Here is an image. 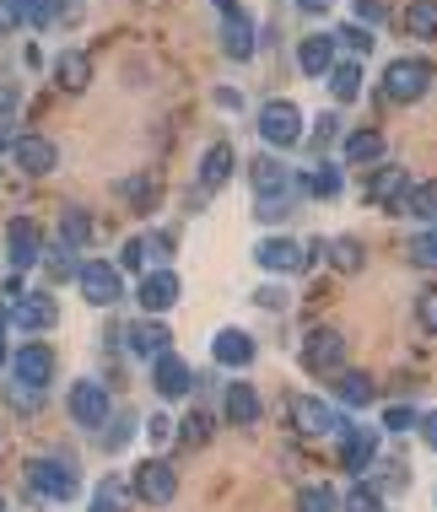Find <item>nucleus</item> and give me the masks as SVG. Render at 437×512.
<instances>
[{
	"label": "nucleus",
	"instance_id": "nucleus-7",
	"mask_svg": "<svg viewBox=\"0 0 437 512\" xmlns=\"http://www.w3.org/2000/svg\"><path fill=\"white\" fill-rule=\"evenodd\" d=\"M259 141L265 146H297L303 141V108H297L292 98H270L265 108H259Z\"/></svg>",
	"mask_w": 437,
	"mask_h": 512
},
{
	"label": "nucleus",
	"instance_id": "nucleus-32",
	"mask_svg": "<svg viewBox=\"0 0 437 512\" xmlns=\"http://www.w3.org/2000/svg\"><path fill=\"white\" fill-rule=\"evenodd\" d=\"M44 270H49V281H76V270H81L76 248H65L60 238H54V243L44 248Z\"/></svg>",
	"mask_w": 437,
	"mask_h": 512
},
{
	"label": "nucleus",
	"instance_id": "nucleus-4",
	"mask_svg": "<svg viewBox=\"0 0 437 512\" xmlns=\"http://www.w3.org/2000/svg\"><path fill=\"white\" fill-rule=\"evenodd\" d=\"M130 496H141L146 507H168L179 496V469L168 459H141L130 469Z\"/></svg>",
	"mask_w": 437,
	"mask_h": 512
},
{
	"label": "nucleus",
	"instance_id": "nucleus-6",
	"mask_svg": "<svg viewBox=\"0 0 437 512\" xmlns=\"http://www.w3.org/2000/svg\"><path fill=\"white\" fill-rule=\"evenodd\" d=\"M346 351H351V340L340 335L335 324L308 329V335H303V367H308V372H319V378H335V372L346 367Z\"/></svg>",
	"mask_w": 437,
	"mask_h": 512
},
{
	"label": "nucleus",
	"instance_id": "nucleus-20",
	"mask_svg": "<svg viewBox=\"0 0 437 512\" xmlns=\"http://www.w3.org/2000/svg\"><path fill=\"white\" fill-rule=\"evenodd\" d=\"M254 265L259 270H276V275H292V270H303V243H292V238H259Z\"/></svg>",
	"mask_w": 437,
	"mask_h": 512
},
{
	"label": "nucleus",
	"instance_id": "nucleus-21",
	"mask_svg": "<svg viewBox=\"0 0 437 512\" xmlns=\"http://www.w3.org/2000/svg\"><path fill=\"white\" fill-rule=\"evenodd\" d=\"M405 195H411V178L400 168H373V184H367V200L378 205V211H400Z\"/></svg>",
	"mask_w": 437,
	"mask_h": 512
},
{
	"label": "nucleus",
	"instance_id": "nucleus-13",
	"mask_svg": "<svg viewBox=\"0 0 437 512\" xmlns=\"http://www.w3.org/2000/svg\"><path fill=\"white\" fill-rule=\"evenodd\" d=\"M11 324L27 329V335H49V329L60 324V302H54L49 292H22L17 302H11Z\"/></svg>",
	"mask_w": 437,
	"mask_h": 512
},
{
	"label": "nucleus",
	"instance_id": "nucleus-55",
	"mask_svg": "<svg viewBox=\"0 0 437 512\" xmlns=\"http://www.w3.org/2000/svg\"><path fill=\"white\" fill-rule=\"evenodd\" d=\"M357 17L362 22H378V17H389V6H384V0H357Z\"/></svg>",
	"mask_w": 437,
	"mask_h": 512
},
{
	"label": "nucleus",
	"instance_id": "nucleus-33",
	"mask_svg": "<svg viewBox=\"0 0 437 512\" xmlns=\"http://www.w3.org/2000/svg\"><path fill=\"white\" fill-rule=\"evenodd\" d=\"M330 92H335V103H357V92H362V65H357V60H340L335 71H330Z\"/></svg>",
	"mask_w": 437,
	"mask_h": 512
},
{
	"label": "nucleus",
	"instance_id": "nucleus-53",
	"mask_svg": "<svg viewBox=\"0 0 437 512\" xmlns=\"http://www.w3.org/2000/svg\"><path fill=\"white\" fill-rule=\"evenodd\" d=\"M384 486L405 491V486H411V464H405V459H394V464H389V475H384Z\"/></svg>",
	"mask_w": 437,
	"mask_h": 512
},
{
	"label": "nucleus",
	"instance_id": "nucleus-9",
	"mask_svg": "<svg viewBox=\"0 0 437 512\" xmlns=\"http://www.w3.org/2000/svg\"><path fill=\"white\" fill-rule=\"evenodd\" d=\"M179 297H184L179 270H146L141 286H135V308H141L146 318H162L168 308H179Z\"/></svg>",
	"mask_w": 437,
	"mask_h": 512
},
{
	"label": "nucleus",
	"instance_id": "nucleus-29",
	"mask_svg": "<svg viewBox=\"0 0 437 512\" xmlns=\"http://www.w3.org/2000/svg\"><path fill=\"white\" fill-rule=\"evenodd\" d=\"M254 189H259V195H292V173H286V162L259 157L254 162Z\"/></svg>",
	"mask_w": 437,
	"mask_h": 512
},
{
	"label": "nucleus",
	"instance_id": "nucleus-31",
	"mask_svg": "<svg viewBox=\"0 0 437 512\" xmlns=\"http://www.w3.org/2000/svg\"><path fill=\"white\" fill-rule=\"evenodd\" d=\"M405 33L421 38V44H432L437 38V0H411V6H405Z\"/></svg>",
	"mask_w": 437,
	"mask_h": 512
},
{
	"label": "nucleus",
	"instance_id": "nucleus-57",
	"mask_svg": "<svg viewBox=\"0 0 437 512\" xmlns=\"http://www.w3.org/2000/svg\"><path fill=\"white\" fill-rule=\"evenodd\" d=\"M330 6H335V0H297V11H308V17H324Z\"/></svg>",
	"mask_w": 437,
	"mask_h": 512
},
{
	"label": "nucleus",
	"instance_id": "nucleus-34",
	"mask_svg": "<svg viewBox=\"0 0 437 512\" xmlns=\"http://www.w3.org/2000/svg\"><path fill=\"white\" fill-rule=\"evenodd\" d=\"M340 184H346V178H340L335 162H313V173L303 178V189H308V195H319V200H335Z\"/></svg>",
	"mask_w": 437,
	"mask_h": 512
},
{
	"label": "nucleus",
	"instance_id": "nucleus-45",
	"mask_svg": "<svg viewBox=\"0 0 437 512\" xmlns=\"http://www.w3.org/2000/svg\"><path fill=\"white\" fill-rule=\"evenodd\" d=\"M416 324L427 329V335L437 340V286H427V292H416Z\"/></svg>",
	"mask_w": 437,
	"mask_h": 512
},
{
	"label": "nucleus",
	"instance_id": "nucleus-41",
	"mask_svg": "<svg viewBox=\"0 0 437 512\" xmlns=\"http://www.w3.org/2000/svg\"><path fill=\"white\" fill-rule=\"evenodd\" d=\"M411 259L421 270H437V227H421L411 238Z\"/></svg>",
	"mask_w": 437,
	"mask_h": 512
},
{
	"label": "nucleus",
	"instance_id": "nucleus-38",
	"mask_svg": "<svg viewBox=\"0 0 437 512\" xmlns=\"http://www.w3.org/2000/svg\"><path fill=\"white\" fill-rule=\"evenodd\" d=\"M335 49H351V60H357V54H367V49H373V33H367V27L362 22H340L335 27Z\"/></svg>",
	"mask_w": 437,
	"mask_h": 512
},
{
	"label": "nucleus",
	"instance_id": "nucleus-16",
	"mask_svg": "<svg viewBox=\"0 0 437 512\" xmlns=\"http://www.w3.org/2000/svg\"><path fill=\"white\" fill-rule=\"evenodd\" d=\"M11 162H17L22 173L44 178V173L60 168V146H54L49 135H17V146H11Z\"/></svg>",
	"mask_w": 437,
	"mask_h": 512
},
{
	"label": "nucleus",
	"instance_id": "nucleus-60",
	"mask_svg": "<svg viewBox=\"0 0 437 512\" xmlns=\"http://www.w3.org/2000/svg\"><path fill=\"white\" fill-rule=\"evenodd\" d=\"M432 507H437V491H432Z\"/></svg>",
	"mask_w": 437,
	"mask_h": 512
},
{
	"label": "nucleus",
	"instance_id": "nucleus-39",
	"mask_svg": "<svg viewBox=\"0 0 437 512\" xmlns=\"http://www.w3.org/2000/svg\"><path fill=\"white\" fill-rule=\"evenodd\" d=\"M135 426H141L135 415H114V421H108V432H98V442H103L108 453H125L130 437H135Z\"/></svg>",
	"mask_w": 437,
	"mask_h": 512
},
{
	"label": "nucleus",
	"instance_id": "nucleus-19",
	"mask_svg": "<svg viewBox=\"0 0 437 512\" xmlns=\"http://www.w3.org/2000/svg\"><path fill=\"white\" fill-rule=\"evenodd\" d=\"M254 17H249V11H238V6H232V11H222V54H227V60H254Z\"/></svg>",
	"mask_w": 437,
	"mask_h": 512
},
{
	"label": "nucleus",
	"instance_id": "nucleus-17",
	"mask_svg": "<svg viewBox=\"0 0 437 512\" xmlns=\"http://www.w3.org/2000/svg\"><path fill=\"white\" fill-rule=\"evenodd\" d=\"M292 421H297V432H303V437H330V432L346 426V415H340L330 399H297Z\"/></svg>",
	"mask_w": 437,
	"mask_h": 512
},
{
	"label": "nucleus",
	"instance_id": "nucleus-46",
	"mask_svg": "<svg viewBox=\"0 0 437 512\" xmlns=\"http://www.w3.org/2000/svg\"><path fill=\"white\" fill-rule=\"evenodd\" d=\"M146 259H157V270H168V259H173V238H168V232H152V238H146Z\"/></svg>",
	"mask_w": 437,
	"mask_h": 512
},
{
	"label": "nucleus",
	"instance_id": "nucleus-5",
	"mask_svg": "<svg viewBox=\"0 0 437 512\" xmlns=\"http://www.w3.org/2000/svg\"><path fill=\"white\" fill-rule=\"evenodd\" d=\"M76 286H81V302H87V308H114V302L125 297V275H119V265H108V259H81Z\"/></svg>",
	"mask_w": 437,
	"mask_h": 512
},
{
	"label": "nucleus",
	"instance_id": "nucleus-59",
	"mask_svg": "<svg viewBox=\"0 0 437 512\" xmlns=\"http://www.w3.org/2000/svg\"><path fill=\"white\" fill-rule=\"evenodd\" d=\"M0 512H6V491H0Z\"/></svg>",
	"mask_w": 437,
	"mask_h": 512
},
{
	"label": "nucleus",
	"instance_id": "nucleus-49",
	"mask_svg": "<svg viewBox=\"0 0 437 512\" xmlns=\"http://www.w3.org/2000/svg\"><path fill=\"white\" fill-rule=\"evenodd\" d=\"M184 437H189V442H206V437H211V410H195V415H189V421H184Z\"/></svg>",
	"mask_w": 437,
	"mask_h": 512
},
{
	"label": "nucleus",
	"instance_id": "nucleus-50",
	"mask_svg": "<svg viewBox=\"0 0 437 512\" xmlns=\"http://www.w3.org/2000/svg\"><path fill=\"white\" fill-rule=\"evenodd\" d=\"M119 195H130V200L152 205V200H157V184H152V178H141V184H135V178H130V184H119Z\"/></svg>",
	"mask_w": 437,
	"mask_h": 512
},
{
	"label": "nucleus",
	"instance_id": "nucleus-58",
	"mask_svg": "<svg viewBox=\"0 0 437 512\" xmlns=\"http://www.w3.org/2000/svg\"><path fill=\"white\" fill-rule=\"evenodd\" d=\"M11 367V351H6V329H0V372Z\"/></svg>",
	"mask_w": 437,
	"mask_h": 512
},
{
	"label": "nucleus",
	"instance_id": "nucleus-3",
	"mask_svg": "<svg viewBox=\"0 0 437 512\" xmlns=\"http://www.w3.org/2000/svg\"><path fill=\"white\" fill-rule=\"evenodd\" d=\"M54 367H60V362H54V345H44V340H27V345L11 351V383H17V389L49 394Z\"/></svg>",
	"mask_w": 437,
	"mask_h": 512
},
{
	"label": "nucleus",
	"instance_id": "nucleus-56",
	"mask_svg": "<svg viewBox=\"0 0 437 512\" xmlns=\"http://www.w3.org/2000/svg\"><path fill=\"white\" fill-rule=\"evenodd\" d=\"M335 135H340V130H335V114H324L319 124H313V141H319V146H324V141H335Z\"/></svg>",
	"mask_w": 437,
	"mask_h": 512
},
{
	"label": "nucleus",
	"instance_id": "nucleus-23",
	"mask_svg": "<svg viewBox=\"0 0 437 512\" xmlns=\"http://www.w3.org/2000/svg\"><path fill=\"white\" fill-rule=\"evenodd\" d=\"M297 65H303L308 76H330L335 71V38L330 33H308L303 44H297Z\"/></svg>",
	"mask_w": 437,
	"mask_h": 512
},
{
	"label": "nucleus",
	"instance_id": "nucleus-43",
	"mask_svg": "<svg viewBox=\"0 0 437 512\" xmlns=\"http://www.w3.org/2000/svg\"><path fill=\"white\" fill-rule=\"evenodd\" d=\"M119 275H146V238H125V248H119Z\"/></svg>",
	"mask_w": 437,
	"mask_h": 512
},
{
	"label": "nucleus",
	"instance_id": "nucleus-2",
	"mask_svg": "<svg viewBox=\"0 0 437 512\" xmlns=\"http://www.w3.org/2000/svg\"><path fill=\"white\" fill-rule=\"evenodd\" d=\"M27 486H33L38 496H49V502H76L81 480L60 453H38V459H27Z\"/></svg>",
	"mask_w": 437,
	"mask_h": 512
},
{
	"label": "nucleus",
	"instance_id": "nucleus-54",
	"mask_svg": "<svg viewBox=\"0 0 437 512\" xmlns=\"http://www.w3.org/2000/svg\"><path fill=\"white\" fill-rule=\"evenodd\" d=\"M6 146H17V119H11V103L0 108V151Z\"/></svg>",
	"mask_w": 437,
	"mask_h": 512
},
{
	"label": "nucleus",
	"instance_id": "nucleus-12",
	"mask_svg": "<svg viewBox=\"0 0 437 512\" xmlns=\"http://www.w3.org/2000/svg\"><path fill=\"white\" fill-rule=\"evenodd\" d=\"M152 389H157V399H189L195 394V367L179 351H162L152 362Z\"/></svg>",
	"mask_w": 437,
	"mask_h": 512
},
{
	"label": "nucleus",
	"instance_id": "nucleus-52",
	"mask_svg": "<svg viewBox=\"0 0 437 512\" xmlns=\"http://www.w3.org/2000/svg\"><path fill=\"white\" fill-rule=\"evenodd\" d=\"M416 432H421V442L437 453V410H421V421H416Z\"/></svg>",
	"mask_w": 437,
	"mask_h": 512
},
{
	"label": "nucleus",
	"instance_id": "nucleus-26",
	"mask_svg": "<svg viewBox=\"0 0 437 512\" xmlns=\"http://www.w3.org/2000/svg\"><path fill=\"white\" fill-rule=\"evenodd\" d=\"M335 399L346 410H367V405H373V378H367V372H346V367H340L335 372Z\"/></svg>",
	"mask_w": 437,
	"mask_h": 512
},
{
	"label": "nucleus",
	"instance_id": "nucleus-27",
	"mask_svg": "<svg viewBox=\"0 0 437 512\" xmlns=\"http://www.w3.org/2000/svg\"><path fill=\"white\" fill-rule=\"evenodd\" d=\"M54 81H60L65 92H81L92 81V60L81 49H65V54H54Z\"/></svg>",
	"mask_w": 437,
	"mask_h": 512
},
{
	"label": "nucleus",
	"instance_id": "nucleus-44",
	"mask_svg": "<svg viewBox=\"0 0 437 512\" xmlns=\"http://www.w3.org/2000/svg\"><path fill=\"white\" fill-rule=\"evenodd\" d=\"M22 6V22L27 27H49L54 17H60V6H54V0H17Z\"/></svg>",
	"mask_w": 437,
	"mask_h": 512
},
{
	"label": "nucleus",
	"instance_id": "nucleus-14",
	"mask_svg": "<svg viewBox=\"0 0 437 512\" xmlns=\"http://www.w3.org/2000/svg\"><path fill=\"white\" fill-rule=\"evenodd\" d=\"M259 415H265V394L249 378H232L222 394V421L227 426H259Z\"/></svg>",
	"mask_w": 437,
	"mask_h": 512
},
{
	"label": "nucleus",
	"instance_id": "nucleus-47",
	"mask_svg": "<svg viewBox=\"0 0 437 512\" xmlns=\"http://www.w3.org/2000/svg\"><path fill=\"white\" fill-rule=\"evenodd\" d=\"M141 432L152 437V448H168V442H173V421H168V415H152V421H141Z\"/></svg>",
	"mask_w": 437,
	"mask_h": 512
},
{
	"label": "nucleus",
	"instance_id": "nucleus-15",
	"mask_svg": "<svg viewBox=\"0 0 437 512\" xmlns=\"http://www.w3.org/2000/svg\"><path fill=\"white\" fill-rule=\"evenodd\" d=\"M254 356H259V345H254L249 329H216V340H211V362L216 367L243 372V367H254Z\"/></svg>",
	"mask_w": 437,
	"mask_h": 512
},
{
	"label": "nucleus",
	"instance_id": "nucleus-40",
	"mask_svg": "<svg viewBox=\"0 0 437 512\" xmlns=\"http://www.w3.org/2000/svg\"><path fill=\"white\" fill-rule=\"evenodd\" d=\"M292 200H297V195H259V205H254V221H259V227H265V221L276 227V221L292 216Z\"/></svg>",
	"mask_w": 437,
	"mask_h": 512
},
{
	"label": "nucleus",
	"instance_id": "nucleus-37",
	"mask_svg": "<svg viewBox=\"0 0 437 512\" xmlns=\"http://www.w3.org/2000/svg\"><path fill=\"white\" fill-rule=\"evenodd\" d=\"M125 480L119 475H108V480H98V491H92V512H125Z\"/></svg>",
	"mask_w": 437,
	"mask_h": 512
},
{
	"label": "nucleus",
	"instance_id": "nucleus-10",
	"mask_svg": "<svg viewBox=\"0 0 437 512\" xmlns=\"http://www.w3.org/2000/svg\"><path fill=\"white\" fill-rule=\"evenodd\" d=\"M373 459H378V432L373 426H357V421L340 426V469H346L351 480H362L367 469H373Z\"/></svg>",
	"mask_w": 437,
	"mask_h": 512
},
{
	"label": "nucleus",
	"instance_id": "nucleus-42",
	"mask_svg": "<svg viewBox=\"0 0 437 512\" xmlns=\"http://www.w3.org/2000/svg\"><path fill=\"white\" fill-rule=\"evenodd\" d=\"M416 421H421L416 405H389V410H384V432H394V437L416 432Z\"/></svg>",
	"mask_w": 437,
	"mask_h": 512
},
{
	"label": "nucleus",
	"instance_id": "nucleus-25",
	"mask_svg": "<svg viewBox=\"0 0 437 512\" xmlns=\"http://www.w3.org/2000/svg\"><path fill=\"white\" fill-rule=\"evenodd\" d=\"M232 168H238V157H232V146L227 141H216L206 157H200V189H222L227 178H232Z\"/></svg>",
	"mask_w": 437,
	"mask_h": 512
},
{
	"label": "nucleus",
	"instance_id": "nucleus-36",
	"mask_svg": "<svg viewBox=\"0 0 437 512\" xmlns=\"http://www.w3.org/2000/svg\"><path fill=\"white\" fill-rule=\"evenodd\" d=\"M330 265L335 270H346V275H357L367 265V248L357 238H330Z\"/></svg>",
	"mask_w": 437,
	"mask_h": 512
},
{
	"label": "nucleus",
	"instance_id": "nucleus-22",
	"mask_svg": "<svg viewBox=\"0 0 437 512\" xmlns=\"http://www.w3.org/2000/svg\"><path fill=\"white\" fill-rule=\"evenodd\" d=\"M384 135L378 130H351L346 141H340V157H346V168H373V162H384Z\"/></svg>",
	"mask_w": 437,
	"mask_h": 512
},
{
	"label": "nucleus",
	"instance_id": "nucleus-51",
	"mask_svg": "<svg viewBox=\"0 0 437 512\" xmlns=\"http://www.w3.org/2000/svg\"><path fill=\"white\" fill-rule=\"evenodd\" d=\"M17 27H22V6H17V0H0V38L17 33Z\"/></svg>",
	"mask_w": 437,
	"mask_h": 512
},
{
	"label": "nucleus",
	"instance_id": "nucleus-24",
	"mask_svg": "<svg viewBox=\"0 0 437 512\" xmlns=\"http://www.w3.org/2000/svg\"><path fill=\"white\" fill-rule=\"evenodd\" d=\"M92 238H98V221L81 211V205H65L60 211V243L65 248H92Z\"/></svg>",
	"mask_w": 437,
	"mask_h": 512
},
{
	"label": "nucleus",
	"instance_id": "nucleus-48",
	"mask_svg": "<svg viewBox=\"0 0 437 512\" xmlns=\"http://www.w3.org/2000/svg\"><path fill=\"white\" fill-rule=\"evenodd\" d=\"M254 308H265V313H286V292H281V286H259V292H254Z\"/></svg>",
	"mask_w": 437,
	"mask_h": 512
},
{
	"label": "nucleus",
	"instance_id": "nucleus-1",
	"mask_svg": "<svg viewBox=\"0 0 437 512\" xmlns=\"http://www.w3.org/2000/svg\"><path fill=\"white\" fill-rule=\"evenodd\" d=\"M65 415H71L76 432L98 437L108 421H114V394H108V383L98 378H76L71 389H65Z\"/></svg>",
	"mask_w": 437,
	"mask_h": 512
},
{
	"label": "nucleus",
	"instance_id": "nucleus-35",
	"mask_svg": "<svg viewBox=\"0 0 437 512\" xmlns=\"http://www.w3.org/2000/svg\"><path fill=\"white\" fill-rule=\"evenodd\" d=\"M297 512H340V491L324 486V480H313V486L297 491Z\"/></svg>",
	"mask_w": 437,
	"mask_h": 512
},
{
	"label": "nucleus",
	"instance_id": "nucleus-8",
	"mask_svg": "<svg viewBox=\"0 0 437 512\" xmlns=\"http://www.w3.org/2000/svg\"><path fill=\"white\" fill-rule=\"evenodd\" d=\"M432 92V65L427 60H389L384 65V98L389 103H421Z\"/></svg>",
	"mask_w": 437,
	"mask_h": 512
},
{
	"label": "nucleus",
	"instance_id": "nucleus-11",
	"mask_svg": "<svg viewBox=\"0 0 437 512\" xmlns=\"http://www.w3.org/2000/svg\"><path fill=\"white\" fill-rule=\"evenodd\" d=\"M44 232H38V221H27V216H11L6 221V259H11V270H33L38 259H44Z\"/></svg>",
	"mask_w": 437,
	"mask_h": 512
},
{
	"label": "nucleus",
	"instance_id": "nucleus-30",
	"mask_svg": "<svg viewBox=\"0 0 437 512\" xmlns=\"http://www.w3.org/2000/svg\"><path fill=\"white\" fill-rule=\"evenodd\" d=\"M400 216H416V221H427V227H437V178H427V184H411V195H405Z\"/></svg>",
	"mask_w": 437,
	"mask_h": 512
},
{
	"label": "nucleus",
	"instance_id": "nucleus-18",
	"mask_svg": "<svg viewBox=\"0 0 437 512\" xmlns=\"http://www.w3.org/2000/svg\"><path fill=\"white\" fill-rule=\"evenodd\" d=\"M125 345H130L135 362H157L162 351H173V335H168V324H162V318H146V324H130L125 329Z\"/></svg>",
	"mask_w": 437,
	"mask_h": 512
},
{
	"label": "nucleus",
	"instance_id": "nucleus-28",
	"mask_svg": "<svg viewBox=\"0 0 437 512\" xmlns=\"http://www.w3.org/2000/svg\"><path fill=\"white\" fill-rule=\"evenodd\" d=\"M340 512H389V496L384 486H373V480H351V491L340 496Z\"/></svg>",
	"mask_w": 437,
	"mask_h": 512
}]
</instances>
